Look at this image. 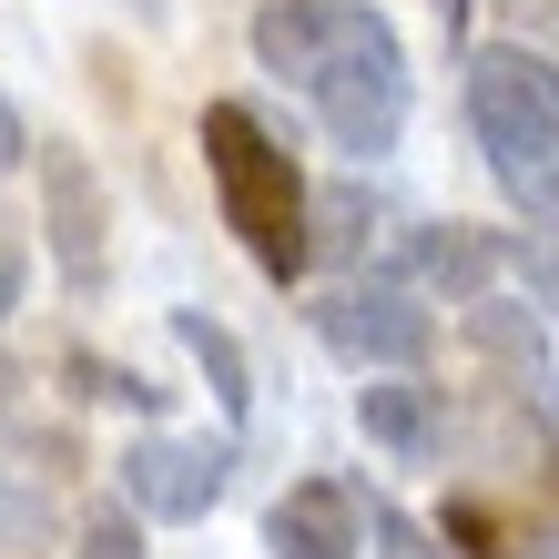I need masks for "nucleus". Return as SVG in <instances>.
<instances>
[{
    "label": "nucleus",
    "instance_id": "ddd939ff",
    "mask_svg": "<svg viewBox=\"0 0 559 559\" xmlns=\"http://www.w3.org/2000/svg\"><path fill=\"white\" fill-rule=\"evenodd\" d=\"M530 285H539V306H559V224L530 245Z\"/></svg>",
    "mask_w": 559,
    "mask_h": 559
},
{
    "label": "nucleus",
    "instance_id": "423d86ee",
    "mask_svg": "<svg viewBox=\"0 0 559 559\" xmlns=\"http://www.w3.org/2000/svg\"><path fill=\"white\" fill-rule=\"evenodd\" d=\"M41 235L61 254V275L72 285H103V183H92V163L72 143H41Z\"/></svg>",
    "mask_w": 559,
    "mask_h": 559
},
{
    "label": "nucleus",
    "instance_id": "f8f14e48",
    "mask_svg": "<svg viewBox=\"0 0 559 559\" xmlns=\"http://www.w3.org/2000/svg\"><path fill=\"white\" fill-rule=\"evenodd\" d=\"M316 214H325V235H316L325 254H346L356 235H367V214H356V193H325V204H316Z\"/></svg>",
    "mask_w": 559,
    "mask_h": 559
},
{
    "label": "nucleus",
    "instance_id": "39448f33",
    "mask_svg": "<svg viewBox=\"0 0 559 559\" xmlns=\"http://www.w3.org/2000/svg\"><path fill=\"white\" fill-rule=\"evenodd\" d=\"M224 468H235V457L214 438H133L122 448V499L153 509V519H204L224 499Z\"/></svg>",
    "mask_w": 559,
    "mask_h": 559
},
{
    "label": "nucleus",
    "instance_id": "2eb2a0df",
    "mask_svg": "<svg viewBox=\"0 0 559 559\" xmlns=\"http://www.w3.org/2000/svg\"><path fill=\"white\" fill-rule=\"evenodd\" d=\"M21 143H31V133H21V112L0 103V174H11V163H21Z\"/></svg>",
    "mask_w": 559,
    "mask_h": 559
},
{
    "label": "nucleus",
    "instance_id": "f03ea898",
    "mask_svg": "<svg viewBox=\"0 0 559 559\" xmlns=\"http://www.w3.org/2000/svg\"><path fill=\"white\" fill-rule=\"evenodd\" d=\"M204 174H214L224 224L245 235V254L285 285V275L316 254V245H306V183H295L285 143H265V122H254L245 103H214V112H204Z\"/></svg>",
    "mask_w": 559,
    "mask_h": 559
},
{
    "label": "nucleus",
    "instance_id": "7ed1b4c3",
    "mask_svg": "<svg viewBox=\"0 0 559 559\" xmlns=\"http://www.w3.org/2000/svg\"><path fill=\"white\" fill-rule=\"evenodd\" d=\"M468 122H478V143L519 204H559V61L519 51V41L478 51L468 61Z\"/></svg>",
    "mask_w": 559,
    "mask_h": 559
},
{
    "label": "nucleus",
    "instance_id": "0eeeda50",
    "mask_svg": "<svg viewBox=\"0 0 559 559\" xmlns=\"http://www.w3.org/2000/svg\"><path fill=\"white\" fill-rule=\"evenodd\" d=\"M265 549L275 559H356L367 549V519H356V488L336 478H306L265 509Z\"/></svg>",
    "mask_w": 559,
    "mask_h": 559
},
{
    "label": "nucleus",
    "instance_id": "4468645a",
    "mask_svg": "<svg viewBox=\"0 0 559 559\" xmlns=\"http://www.w3.org/2000/svg\"><path fill=\"white\" fill-rule=\"evenodd\" d=\"M92 559H143V549H133V530H122V519H103V530H92Z\"/></svg>",
    "mask_w": 559,
    "mask_h": 559
},
{
    "label": "nucleus",
    "instance_id": "f257e3e1",
    "mask_svg": "<svg viewBox=\"0 0 559 559\" xmlns=\"http://www.w3.org/2000/svg\"><path fill=\"white\" fill-rule=\"evenodd\" d=\"M306 103L346 153H386L407 133V51L386 31V11L325 0V31H316V61H306Z\"/></svg>",
    "mask_w": 559,
    "mask_h": 559
},
{
    "label": "nucleus",
    "instance_id": "9b49d317",
    "mask_svg": "<svg viewBox=\"0 0 559 559\" xmlns=\"http://www.w3.org/2000/svg\"><path fill=\"white\" fill-rule=\"evenodd\" d=\"M468 336L488 356H509V367H539V316H519L509 295H478V306H468Z\"/></svg>",
    "mask_w": 559,
    "mask_h": 559
},
{
    "label": "nucleus",
    "instance_id": "20e7f679",
    "mask_svg": "<svg viewBox=\"0 0 559 559\" xmlns=\"http://www.w3.org/2000/svg\"><path fill=\"white\" fill-rule=\"evenodd\" d=\"M316 336L346 356V367H417L438 346V316L417 306L407 285H336L316 306Z\"/></svg>",
    "mask_w": 559,
    "mask_h": 559
},
{
    "label": "nucleus",
    "instance_id": "1a4fd4ad",
    "mask_svg": "<svg viewBox=\"0 0 559 559\" xmlns=\"http://www.w3.org/2000/svg\"><path fill=\"white\" fill-rule=\"evenodd\" d=\"M407 265H417L427 285H448L457 306H478V295H488V265H499V245H488V235H417Z\"/></svg>",
    "mask_w": 559,
    "mask_h": 559
},
{
    "label": "nucleus",
    "instance_id": "dca6fc26",
    "mask_svg": "<svg viewBox=\"0 0 559 559\" xmlns=\"http://www.w3.org/2000/svg\"><path fill=\"white\" fill-rule=\"evenodd\" d=\"M530 559H559V530H549V539H530Z\"/></svg>",
    "mask_w": 559,
    "mask_h": 559
},
{
    "label": "nucleus",
    "instance_id": "9d476101",
    "mask_svg": "<svg viewBox=\"0 0 559 559\" xmlns=\"http://www.w3.org/2000/svg\"><path fill=\"white\" fill-rule=\"evenodd\" d=\"M174 336L193 346V367H204V377H214V397H224V417H245V397H254V386H245V346H235V336H224V325H214V316H193V306L174 316Z\"/></svg>",
    "mask_w": 559,
    "mask_h": 559
},
{
    "label": "nucleus",
    "instance_id": "6e6552de",
    "mask_svg": "<svg viewBox=\"0 0 559 559\" xmlns=\"http://www.w3.org/2000/svg\"><path fill=\"white\" fill-rule=\"evenodd\" d=\"M356 427H367L386 457L417 468V457L438 448V397H427V386H356Z\"/></svg>",
    "mask_w": 559,
    "mask_h": 559
}]
</instances>
